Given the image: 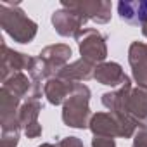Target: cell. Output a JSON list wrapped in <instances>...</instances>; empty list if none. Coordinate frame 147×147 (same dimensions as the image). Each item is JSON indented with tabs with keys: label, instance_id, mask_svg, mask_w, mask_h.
Wrapping results in <instances>:
<instances>
[{
	"label": "cell",
	"instance_id": "6da1fadb",
	"mask_svg": "<svg viewBox=\"0 0 147 147\" xmlns=\"http://www.w3.org/2000/svg\"><path fill=\"white\" fill-rule=\"evenodd\" d=\"M119 16L130 24H142L147 21V2H121Z\"/></svg>",
	"mask_w": 147,
	"mask_h": 147
}]
</instances>
